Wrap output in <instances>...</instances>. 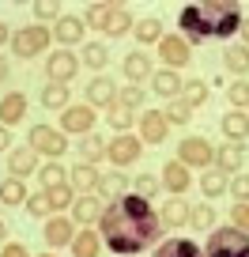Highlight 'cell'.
I'll use <instances>...</instances> for the list:
<instances>
[{
  "label": "cell",
  "mask_w": 249,
  "mask_h": 257,
  "mask_svg": "<svg viewBox=\"0 0 249 257\" xmlns=\"http://www.w3.org/2000/svg\"><path fill=\"white\" fill-rule=\"evenodd\" d=\"M189 223L200 227V231H211V227H215V208H211V204H196V208H189Z\"/></svg>",
  "instance_id": "ab89813d"
},
{
  "label": "cell",
  "mask_w": 249,
  "mask_h": 257,
  "mask_svg": "<svg viewBox=\"0 0 249 257\" xmlns=\"http://www.w3.org/2000/svg\"><path fill=\"white\" fill-rule=\"evenodd\" d=\"M27 185H23V178H4L0 182V201L4 204H27Z\"/></svg>",
  "instance_id": "f1b7e54d"
},
{
  "label": "cell",
  "mask_w": 249,
  "mask_h": 257,
  "mask_svg": "<svg viewBox=\"0 0 249 257\" xmlns=\"http://www.w3.org/2000/svg\"><path fill=\"white\" fill-rule=\"evenodd\" d=\"M49 204H53V212H65L68 204H76V189H72V185H61V189H49Z\"/></svg>",
  "instance_id": "60d3db41"
},
{
  "label": "cell",
  "mask_w": 249,
  "mask_h": 257,
  "mask_svg": "<svg viewBox=\"0 0 249 257\" xmlns=\"http://www.w3.org/2000/svg\"><path fill=\"white\" fill-rule=\"evenodd\" d=\"M226 68H230L234 76H245L249 72V49L245 46H226Z\"/></svg>",
  "instance_id": "1f68e13d"
},
{
  "label": "cell",
  "mask_w": 249,
  "mask_h": 257,
  "mask_svg": "<svg viewBox=\"0 0 249 257\" xmlns=\"http://www.w3.org/2000/svg\"><path fill=\"white\" fill-rule=\"evenodd\" d=\"M162 189L166 193H174V197H185V189L193 185V178H189V167L185 163H177V159H170V163H162Z\"/></svg>",
  "instance_id": "8fae6325"
},
{
  "label": "cell",
  "mask_w": 249,
  "mask_h": 257,
  "mask_svg": "<svg viewBox=\"0 0 249 257\" xmlns=\"http://www.w3.org/2000/svg\"><path fill=\"white\" fill-rule=\"evenodd\" d=\"M132 27V12L125 4H110V16H106V34L110 38H121V34Z\"/></svg>",
  "instance_id": "d4e9b609"
},
{
  "label": "cell",
  "mask_w": 249,
  "mask_h": 257,
  "mask_svg": "<svg viewBox=\"0 0 249 257\" xmlns=\"http://www.w3.org/2000/svg\"><path fill=\"white\" fill-rule=\"evenodd\" d=\"M177 163H185V167H211L215 163V148L204 137H185L177 144Z\"/></svg>",
  "instance_id": "8992f818"
},
{
  "label": "cell",
  "mask_w": 249,
  "mask_h": 257,
  "mask_svg": "<svg viewBox=\"0 0 249 257\" xmlns=\"http://www.w3.org/2000/svg\"><path fill=\"white\" fill-rule=\"evenodd\" d=\"M215 163H219V170H223V174H238L241 163H245L241 144H223V148H215Z\"/></svg>",
  "instance_id": "603a6c76"
},
{
  "label": "cell",
  "mask_w": 249,
  "mask_h": 257,
  "mask_svg": "<svg viewBox=\"0 0 249 257\" xmlns=\"http://www.w3.org/2000/svg\"><path fill=\"white\" fill-rule=\"evenodd\" d=\"M226 185H230V182H226V174H223V170H208V174L200 178L204 197H223V193H226Z\"/></svg>",
  "instance_id": "836d02e7"
},
{
  "label": "cell",
  "mask_w": 249,
  "mask_h": 257,
  "mask_svg": "<svg viewBox=\"0 0 249 257\" xmlns=\"http://www.w3.org/2000/svg\"><path fill=\"white\" fill-rule=\"evenodd\" d=\"M0 152H12V133H8V125H0Z\"/></svg>",
  "instance_id": "816d5d0a"
},
{
  "label": "cell",
  "mask_w": 249,
  "mask_h": 257,
  "mask_svg": "<svg viewBox=\"0 0 249 257\" xmlns=\"http://www.w3.org/2000/svg\"><path fill=\"white\" fill-rule=\"evenodd\" d=\"M42 106H49V110H68V87L65 83H46V87H42Z\"/></svg>",
  "instance_id": "f546056e"
},
{
  "label": "cell",
  "mask_w": 249,
  "mask_h": 257,
  "mask_svg": "<svg viewBox=\"0 0 249 257\" xmlns=\"http://www.w3.org/2000/svg\"><path fill=\"white\" fill-rule=\"evenodd\" d=\"M245 113H249V106H245Z\"/></svg>",
  "instance_id": "680465c9"
},
{
  "label": "cell",
  "mask_w": 249,
  "mask_h": 257,
  "mask_svg": "<svg viewBox=\"0 0 249 257\" xmlns=\"http://www.w3.org/2000/svg\"><path fill=\"white\" fill-rule=\"evenodd\" d=\"M106 16H110V4H87V8H83V27L106 31Z\"/></svg>",
  "instance_id": "f35d334b"
},
{
  "label": "cell",
  "mask_w": 249,
  "mask_h": 257,
  "mask_svg": "<svg viewBox=\"0 0 249 257\" xmlns=\"http://www.w3.org/2000/svg\"><path fill=\"white\" fill-rule=\"evenodd\" d=\"M230 223L249 234V204H234V208H230Z\"/></svg>",
  "instance_id": "c3c4849f"
},
{
  "label": "cell",
  "mask_w": 249,
  "mask_h": 257,
  "mask_svg": "<svg viewBox=\"0 0 249 257\" xmlns=\"http://www.w3.org/2000/svg\"><path fill=\"white\" fill-rule=\"evenodd\" d=\"M49 42H53V31H46V27H23V31L12 34V49H16V57H38Z\"/></svg>",
  "instance_id": "5b68a950"
},
{
  "label": "cell",
  "mask_w": 249,
  "mask_h": 257,
  "mask_svg": "<svg viewBox=\"0 0 249 257\" xmlns=\"http://www.w3.org/2000/svg\"><path fill=\"white\" fill-rule=\"evenodd\" d=\"M0 80H8V61L0 57Z\"/></svg>",
  "instance_id": "11a10c76"
},
{
  "label": "cell",
  "mask_w": 249,
  "mask_h": 257,
  "mask_svg": "<svg viewBox=\"0 0 249 257\" xmlns=\"http://www.w3.org/2000/svg\"><path fill=\"white\" fill-rule=\"evenodd\" d=\"M238 34L245 38V46H249V19H241V27H238Z\"/></svg>",
  "instance_id": "f5cc1de1"
},
{
  "label": "cell",
  "mask_w": 249,
  "mask_h": 257,
  "mask_svg": "<svg viewBox=\"0 0 249 257\" xmlns=\"http://www.w3.org/2000/svg\"><path fill=\"white\" fill-rule=\"evenodd\" d=\"M125 76H129V83H144V80H151L155 76V68H151V61H147V53H129L125 57Z\"/></svg>",
  "instance_id": "7402d4cb"
},
{
  "label": "cell",
  "mask_w": 249,
  "mask_h": 257,
  "mask_svg": "<svg viewBox=\"0 0 249 257\" xmlns=\"http://www.w3.org/2000/svg\"><path fill=\"white\" fill-rule=\"evenodd\" d=\"M23 208L31 212L34 219H38V216H49V212H53V204H49V193H34V197H27Z\"/></svg>",
  "instance_id": "7bdbcfd3"
},
{
  "label": "cell",
  "mask_w": 249,
  "mask_h": 257,
  "mask_svg": "<svg viewBox=\"0 0 249 257\" xmlns=\"http://www.w3.org/2000/svg\"><path fill=\"white\" fill-rule=\"evenodd\" d=\"M151 87H155V95H162V98H174V95H181V76L174 72V68H155V76H151Z\"/></svg>",
  "instance_id": "e0dca14e"
},
{
  "label": "cell",
  "mask_w": 249,
  "mask_h": 257,
  "mask_svg": "<svg viewBox=\"0 0 249 257\" xmlns=\"http://www.w3.org/2000/svg\"><path fill=\"white\" fill-rule=\"evenodd\" d=\"M140 140H147V144H162L166 140V117H162L159 110H147V113H140Z\"/></svg>",
  "instance_id": "7c38bea8"
},
{
  "label": "cell",
  "mask_w": 249,
  "mask_h": 257,
  "mask_svg": "<svg viewBox=\"0 0 249 257\" xmlns=\"http://www.w3.org/2000/svg\"><path fill=\"white\" fill-rule=\"evenodd\" d=\"M159 57H162V64L166 68H181V64H189V42L181 38V34H162V42H159Z\"/></svg>",
  "instance_id": "30bf717a"
},
{
  "label": "cell",
  "mask_w": 249,
  "mask_h": 257,
  "mask_svg": "<svg viewBox=\"0 0 249 257\" xmlns=\"http://www.w3.org/2000/svg\"><path fill=\"white\" fill-rule=\"evenodd\" d=\"M230 197H238V204H249V174H234L230 185H226Z\"/></svg>",
  "instance_id": "f6af8a7d"
},
{
  "label": "cell",
  "mask_w": 249,
  "mask_h": 257,
  "mask_svg": "<svg viewBox=\"0 0 249 257\" xmlns=\"http://www.w3.org/2000/svg\"><path fill=\"white\" fill-rule=\"evenodd\" d=\"M0 257H31V253H27V246H19V242H4V253Z\"/></svg>",
  "instance_id": "f907efd6"
},
{
  "label": "cell",
  "mask_w": 249,
  "mask_h": 257,
  "mask_svg": "<svg viewBox=\"0 0 249 257\" xmlns=\"http://www.w3.org/2000/svg\"><path fill=\"white\" fill-rule=\"evenodd\" d=\"M204 257H249V234L238 227H219L208 234Z\"/></svg>",
  "instance_id": "3957f363"
},
{
  "label": "cell",
  "mask_w": 249,
  "mask_h": 257,
  "mask_svg": "<svg viewBox=\"0 0 249 257\" xmlns=\"http://www.w3.org/2000/svg\"><path fill=\"white\" fill-rule=\"evenodd\" d=\"M34 167H38V152H34L31 144H27V148H16V152L8 155V170H12V178H27V174H34Z\"/></svg>",
  "instance_id": "2e32d148"
},
{
  "label": "cell",
  "mask_w": 249,
  "mask_h": 257,
  "mask_svg": "<svg viewBox=\"0 0 249 257\" xmlns=\"http://www.w3.org/2000/svg\"><path fill=\"white\" fill-rule=\"evenodd\" d=\"M181 38H193V42H208V38H230L238 34L241 27V8L238 4H185L181 16Z\"/></svg>",
  "instance_id": "7a4b0ae2"
},
{
  "label": "cell",
  "mask_w": 249,
  "mask_h": 257,
  "mask_svg": "<svg viewBox=\"0 0 249 257\" xmlns=\"http://www.w3.org/2000/svg\"><path fill=\"white\" fill-rule=\"evenodd\" d=\"M76 68H80V61H76V53H68V49H57V53H49V61H46L49 83H65V87L76 76Z\"/></svg>",
  "instance_id": "ba28073f"
},
{
  "label": "cell",
  "mask_w": 249,
  "mask_h": 257,
  "mask_svg": "<svg viewBox=\"0 0 249 257\" xmlns=\"http://www.w3.org/2000/svg\"><path fill=\"white\" fill-rule=\"evenodd\" d=\"M144 87H136V83H129V87H121L117 91V102L121 106H129V110H136V106H144Z\"/></svg>",
  "instance_id": "b9f144b4"
},
{
  "label": "cell",
  "mask_w": 249,
  "mask_h": 257,
  "mask_svg": "<svg viewBox=\"0 0 249 257\" xmlns=\"http://www.w3.org/2000/svg\"><path fill=\"white\" fill-rule=\"evenodd\" d=\"M98 178H102V174H95L91 163H80V167H72V189L76 193H95L98 189Z\"/></svg>",
  "instance_id": "4316f807"
},
{
  "label": "cell",
  "mask_w": 249,
  "mask_h": 257,
  "mask_svg": "<svg viewBox=\"0 0 249 257\" xmlns=\"http://www.w3.org/2000/svg\"><path fill=\"white\" fill-rule=\"evenodd\" d=\"M72 238H76L72 219L68 216H49V223H46V242L49 246H68Z\"/></svg>",
  "instance_id": "ac0fdd59"
},
{
  "label": "cell",
  "mask_w": 249,
  "mask_h": 257,
  "mask_svg": "<svg viewBox=\"0 0 249 257\" xmlns=\"http://www.w3.org/2000/svg\"><path fill=\"white\" fill-rule=\"evenodd\" d=\"M4 242H8V223L0 219V246H4Z\"/></svg>",
  "instance_id": "db71d44e"
},
{
  "label": "cell",
  "mask_w": 249,
  "mask_h": 257,
  "mask_svg": "<svg viewBox=\"0 0 249 257\" xmlns=\"http://www.w3.org/2000/svg\"><path fill=\"white\" fill-rule=\"evenodd\" d=\"M34 16L38 19H53V16H61V8H57L53 0H42V4H34Z\"/></svg>",
  "instance_id": "681fc988"
},
{
  "label": "cell",
  "mask_w": 249,
  "mask_h": 257,
  "mask_svg": "<svg viewBox=\"0 0 249 257\" xmlns=\"http://www.w3.org/2000/svg\"><path fill=\"white\" fill-rule=\"evenodd\" d=\"M155 257H204V249L193 238H166L155 249Z\"/></svg>",
  "instance_id": "ffe728a7"
},
{
  "label": "cell",
  "mask_w": 249,
  "mask_h": 257,
  "mask_svg": "<svg viewBox=\"0 0 249 257\" xmlns=\"http://www.w3.org/2000/svg\"><path fill=\"white\" fill-rule=\"evenodd\" d=\"M72 253H76V257H98V253H102V234H95V227H83V231H76Z\"/></svg>",
  "instance_id": "d6986e66"
},
{
  "label": "cell",
  "mask_w": 249,
  "mask_h": 257,
  "mask_svg": "<svg viewBox=\"0 0 249 257\" xmlns=\"http://www.w3.org/2000/svg\"><path fill=\"white\" fill-rule=\"evenodd\" d=\"M208 95H211V87L204 80H185V87H181V102L189 106V110L204 106V102H208Z\"/></svg>",
  "instance_id": "83f0119b"
},
{
  "label": "cell",
  "mask_w": 249,
  "mask_h": 257,
  "mask_svg": "<svg viewBox=\"0 0 249 257\" xmlns=\"http://www.w3.org/2000/svg\"><path fill=\"white\" fill-rule=\"evenodd\" d=\"M83 61H87L91 68H106V61H110V49L98 46V42H95V46H83Z\"/></svg>",
  "instance_id": "ee69618b"
},
{
  "label": "cell",
  "mask_w": 249,
  "mask_h": 257,
  "mask_svg": "<svg viewBox=\"0 0 249 257\" xmlns=\"http://www.w3.org/2000/svg\"><path fill=\"white\" fill-rule=\"evenodd\" d=\"M136 38L144 42V46H151V42H162V23H159V16L140 19V23H136Z\"/></svg>",
  "instance_id": "d6a6232c"
},
{
  "label": "cell",
  "mask_w": 249,
  "mask_h": 257,
  "mask_svg": "<svg viewBox=\"0 0 249 257\" xmlns=\"http://www.w3.org/2000/svg\"><path fill=\"white\" fill-rule=\"evenodd\" d=\"M23 113H27V95L12 91L0 98V125H16V121H23Z\"/></svg>",
  "instance_id": "44dd1931"
},
{
  "label": "cell",
  "mask_w": 249,
  "mask_h": 257,
  "mask_svg": "<svg viewBox=\"0 0 249 257\" xmlns=\"http://www.w3.org/2000/svg\"><path fill=\"white\" fill-rule=\"evenodd\" d=\"M72 212H76V223H83V227L95 223V219H102V204H98L95 193H87V197H76Z\"/></svg>",
  "instance_id": "cb8c5ba5"
},
{
  "label": "cell",
  "mask_w": 249,
  "mask_h": 257,
  "mask_svg": "<svg viewBox=\"0 0 249 257\" xmlns=\"http://www.w3.org/2000/svg\"><path fill=\"white\" fill-rule=\"evenodd\" d=\"M226 98H230V106H249V83H245V80L230 83V91H226Z\"/></svg>",
  "instance_id": "7dc6e473"
},
{
  "label": "cell",
  "mask_w": 249,
  "mask_h": 257,
  "mask_svg": "<svg viewBox=\"0 0 249 257\" xmlns=\"http://www.w3.org/2000/svg\"><path fill=\"white\" fill-rule=\"evenodd\" d=\"M98 193H102V197H113V201L125 197V178H121L117 170H113V174H102L98 178Z\"/></svg>",
  "instance_id": "8d00e7d4"
},
{
  "label": "cell",
  "mask_w": 249,
  "mask_h": 257,
  "mask_svg": "<svg viewBox=\"0 0 249 257\" xmlns=\"http://www.w3.org/2000/svg\"><path fill=\"white\" fill-rule=\"evenodd\" d=\"M8 38H12V34H8V27L0 23V46H4V42H8Z\"/></svg>",
  "instance_id": "9f6ffc18"
},
{
  "label": "cell",
  "mask_w": 249,
  "mask_h": 257,
  "mask_svg": "<svg viewBox=\"0 0 249 257\" xmlns=\"http://www.w3.org/2000/svg\"><path fill=\"white\" fill-rule=\"evenodd\" d=\"M223 137H226V144L249 140V113L245 110H226L223 113Z\"/></svg>",
  "instance_id": "5bb4252c"
},
{
  "label": "cell",
  "mask_w": 249,
  "mask_h": 257,
  "mask_svg": "<svg viewBox=\"0 0 249 257\" xmlns=\"http://www.w3.org/2000/svg\"><path fill=\"white\" fill-rule=\"evenodd\" d=\"M38 182H42V189H61V185H68L65 182V167L61 163H46V167H38Z\"/></svg>",
  "instance_id": "4dcf8cb0"
},
{
  "label": "cell",
  "mask_w": 249,
  "mask_h": 257,
  "mask_svg": "<svg viewBox=\"0 0 249 257\" xmlns=\"http://www.w3.org/2000/svg\"><path fill=\"white\" fill-rule=\"evenodd\" d=\"M106 159L113 167H129V163L140 159V137H129V133H121L113 137V144H106Z\"/></svg>",
  "instance_id": "9c48e42d"
},
{
  "label": "cell",
  "mask_w": 249,
  "mask_h": 257,
  "mask_svg": "<svg viewBox=\"0 0 249 257\" xmlns=\"http://www.w3.org/2000/svg\"><path fill=\"white\" fill-rule=\"evenodd\" d=\"M34 257H53V253H34Z\"/></svg>",
  "instance_id": "6f0895ef"
},
{
  "label": "cell",
  "mask_w": 249,
  "mask_h": 257,
  "mask_svg": "<svg viewBox=\"0 0 249 257\" xmlns=\"http://www.w3.org/2000/svg\"><path fill=\"white\" fill-rule=\"evenodd\" d=\"M185 219H189V204L181 197H170L159 212V223H166V227H185Z\"/></svg>",
  "instance_id": "484cf974"
},
{
  "label": "cell",
  "mask_w": 249,
  "mask_h": 257,
  "mask_svg": "<svg viewBox=\"0 0 249 257\" xmlns=\"http://www.w3.org/2000/svg\"><path fill=\"white\" fill-rule=\"evenodd\" d=\"M159 189H162V182L155 174H140L136 178V193H140V197H155Z\"/></svg>",
  "instance_id": "bcb514c9"
},
{
  "label": "cell",
  "mask_w": 249,
  "mask_h": 257,
  "mask_svg": "<svg viewBox=\"0 0 249 257\" xmlns=\"http://www.w3.org/2000/svg\"><path fill=\"white\" fill-rule=\"evenodd\" d=\"M31 148L38 155H49V159H61V155L68 152V137L61 133V128H53V125H34L31 128Z\"/></svg>",
  "instance_id": "277c9868"
},
{
  "label": "cell",
  "mask_w": 249,
  "mask_h": 257,
  "mask_svg": "<svg viewBox=\"0 0 249 257\" xmlns=\"http://www.w3.org/2000/svg\"><path fill=\"white\" fill-rule=\"evenodd\" d=\"M61 133H72V137L95 133V106H68V110H61Z\"/></svg>",
  "instance_id": "52a82bcc"
},
{
  "label": "cell",
  "mask_w": 249,
  "mask_h": 257,
  "mask_svg": "<svg viewBox=\"0 0 249 257\" xmlns=\"http://www.w3.org/2000/svg\"><path fill=\"white\" fill-rule=\"evenodd\" d=\"M162 117H166V125H189V121H193V110H189L181 98H174V102L162 110Z\"/></svg>",
  "instance_id": "74e56055"
},
{
  "label": "cell",
  "mask_w": 249,
  "mask_h": 257,
  "mask_svg": "<svg viewBox=\"0 0 249 257\" xmlns=\"http://www.w3.org/2000/svg\"><path fill=\"white\" fill-rule=\"evenodd\" d=\"M87 106H117V87H113V80H106V76H95V80L87 83Z\"/></svg>",
  "instance_id": "4fadbf2b"
},
{
  "label": "cell",
  "mask_w": 249,
  "mask_h": 257,
  "mask_svg": "<svg viewBox=\"0 0 249 257\" xmlns=\"http://www.w3.org/2000/svg\"><path fill=\"white\" fill-rule=\"evenodd\" d=\"M83 19H76V16H61L57 19V27H53V38L61 42V46H80L83 42Z\"/></svg>",
  "instance_id": "9a60e30c"
},
{
  "label": "cell",
  "mask_w": 249,
  "mask_h": 257,
  "mask_svg": "<svg viewBox=\"0 0 249 257\" xmlns=\"http://www.w3.org/2000/svg\"><path fill=\"white\" fill-rule=\"evenodd\" d=\"M106 121H110L117 133H129V125L136 121V113H132L129 106H121V102H117V106H110V110H106Z\"/></svg>",
  "instance_id": "e575fe53"
},
{
  "label": "cell",
  "mask_w": 249,
  "mask_h": 257,
  "mask_svg": "<svg viewBox=\"0 0 249 257\" xmlns=\"http://www.w3.org/2000/svg\"><path fill=\"white\" fill-rule=\"evenodd\" d=\"M102 242L117 257H136L147 246H155L162 223L147 197H117L110 208H102Z\"/></svg>",
  "instance_id": "6da1fadb"
},
{
  "label": "cell",
  "mask_w": 249,
  "mask_h": 257,
  "mask_svg": "<svg viewBox=\"0 0 249 257\" xmlns=\"http://www.w3.org/2000/svg\"><path fill=\"white\" fill-rule=\"evenodd\" d=\"M80 152H83V163H98V159L106 155V144H102V137L87 133V137L80 140Z\"/></svg>",
  "instance_id": "d590c367"
}]
</instances>
